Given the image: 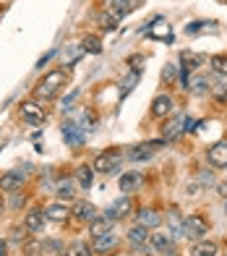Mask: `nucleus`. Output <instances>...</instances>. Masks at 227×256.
Masks as SVG:
<instances>
[{
	"label": "nucleus",
	"mask_w": 227,
	"mask_h": 256,
	"mask_svg": "<svg viewBox=\"0 0 227 256\" xmlns=\"http://www.w3.org/2000/svg\"><path fill=\"white\" fill-rule=\"evenodd\" d=\"M65 78H68V74L63 71V68H55V71L44 74V76L37 81V86H34V97H37V100H52V97L63 89Z\"/></svg>",
	"instance_id": "1"
},
{
	"label": "nucleus",
	"mask_w": 227,
	"mask_h": 256,
	"mask_svg": "<svg viewBox=\"0 0 227 256\" xmlns=\"http://www.w3.org/2000/svg\"><path fill=\"white\" fill-rule=\"evenodd\" d=\"M209 232V222L204 220L201 214H188L183 220V230H180V236L188 238V240H204Z\"/></svg>",
	"instance_id": "2"
},
{
	"label": "nucleus",
	"mask_w": 227,
	"mask_h": 256,
	"mask_svg": "<svg viewBox=\"0 0 227 256\" xmlns=\"http://www.w3.org/2000/svg\"><path fill=\"white\" fill-rule=\"evenodd\" d=\"M120 162H123V152H118V149H110V152L105 154H99L94 160V170L102 172V176H110V172H115L120 168Z\"/></svg>",
	"instance_id": "3"
},
{
	"label": "nucleus",
	"mask_w": 227,
	"mask_h": 256,
	"mask_svg": "<svg viewBox=\"0 0 227 256\" xmlns=\"http://www.w3.org/2000/svg\"><path fill=\"white\" fill-rule=\"evenodd\" d=\"M21 118L29 120V123H42L44 118H47V112H44V108L39 102L29 100V102H21Z\"/></svg>",
	"instance_id": "4"
},
{
	"label": "nucleus",
	"mask_w": 227,
	"mask_h": 256,
	"mask_svg": "<svg viewBox=\"0 0 227 256\" xmlns=\"http://www.w3.org/2000/svg\"><path fill=\"white\" fill-rule=\"evenodd\" d=\"M186 120H188V115H175V118L165 120V126H162V136H165V142H173L175 136L183 134V131H186Z\"/></svg>",
	"instance_id": "5"
},
{
	"label": "nucleus",
	"mask_w": 227,
	"mask_h": 256,
	"mask_svg": "<svg viewBox=\"0 0 227 256\" xmlns=\"http://www.w3.org/2000/svg\"><path fill=\"white\" fill-rule=\"evenodd\" d=\"M149 246H152L157 254H173L175 238L170 236V232H152V236H149Z\"/></svg>",
	"instance_id": "6"
},
{
	"label": "nucleus",
	"mask_w": 227,
	"mask_h": 256,
	"mask_svg": "<svg viewBox=\"0 0 227 256\" xmlns=\"http://www.w3.org/2000/svg\"><path fill=\"white\" fill-rule=\"evenodd\" d=\"M21 186H24V172L21 170H8L0 176V191H8V194H13L18 191Z\"/></svg>",
	"instance_id": "7"
},
{
	"label": "nucleus",
	"mask_w": 227,
	"mask_h": 256,
	"mask_svg": "<svg viewBox=\"0 0 227 256\" xmlns=\"http://www.w3.org/2000/svg\"><path fill=\"white\" fill-rule=\"evenodd\" d=\"M207 157H209V165L212 168H227V142H217L209 152H207Z\"/></svg>",
	"instance_id": "8"
},
{
	"label": "nucleus",
	"mask_w": 227,
	"mask_h": 256,
	"mask_svg": "<svg viewBox=\"0 0 227 256\" xmlns=\"http://www.w3.org/2000/svg\"><path fill=\"white\" fill-rule=\"evenodd\" d=\"M44 222H47V214H44V209H39V206L26 212V217H24V228L29 232H39L44 228Z\"/></svg>",
	"instance_id": "9"
},
{
	"label": "nucleus",
	"mask_w": 227,
	"mask_h": 256,
	"mask_svg": "<svg viewBox=\"0 0 227 256\" xmlns=\"http://www.w3.org/2000/svg\"><path fill=\"white\" fill-rule=\"evenodd\" d=\"M63 138H65V144H71V146H78V144H84V128H78L73 120H65L63 123Z\"/></svg>",
	"instance_id": "10"
},
{
	"label": "nucleus",
	"mask_w": 227,
	"mask_h": 256,
	"mask_svg": "<svg viewBox=\"0 0 227 256\" xmlns=\"http://www.w3.org/2000/svg\"><path fill=\"white\" fill-rule=\"evenodd\" d=\"M141 183H144L141 172H126V176H120V191L128 196V194H133V191H139Z\"/></svg>",
	"instance_id": "11"
},
{
	"label": "nucleus",
	"mask_w": 227,
	"mask_h": 256,
	"mask_svg": "<svg viewBox=\"0 0 227 256\" xmlns=\"http://www.w3.org/2000/svg\"><path fill=\"white\" fill-rule=\"evenodd\" d=\"M170 112H173V97H167V94L154 97V102H152V115L154 118H167Z\"/></svg>",
	"instance_id": "12"
},
{
	"label": "nucleus",
	"mask_w": 227,
	"mask_h": 256,
	"mask_svg": "<svg viewBox=\"0 0 227 256\" xmlns=\"http://www.w3.org/2000/svg\"><path fill=\"white\" fill-rule=\"evenodd\" d=\"M73 217L78 220V222H92V220L97 217V206L92 202H78L73 206Z\"/></svg>",
	"instance_id": "13"
},
{
	"label": "nucleus",
	"mask_w": 227,
	"mask_h": 256,
	"mask_svg": "<svg viewBox=\"0 0 227 256\" xmlns=\"http://www.w3.org/2000/svg\"><path fill=\"white\" fill-rule=\"evenodd\" d=\"M136 220H139V225L141 228H146V230H152V228H157L162 222V217H160V212H154V209H139V214H136Z\"/></svg>",
	"instance_id": "14"
},
{
	"label": "nucleus",
	"mask_w": 227,
	"mask_h": 256,
	"mask_svg": "<svg viewBox=\"0 0 227 256\" xmlns=\"http://www.w3.org/2000/svg\"><path fill=\"white\" fill-rule=\"evenodd\" d=\"M128 212H131V199H128V196H123V199H118L115 204H112V206L107 209V212H105V217H110L112 222H115V220L126 217Z\"/></svg>",
	"instance_id": "15"
},
{
	"label": "nucleus",
	"mask_w": 227,
	"mask_h": 256,
	"mask_svg": "<svg viewBox=\"0 0 227 256\" xmlns=\"http://www.w3.org/2000/svg\"><path fill=\"white\" fill-rule=\"evenodd\" d=\"M92 248H94V251H99V254H110V251H115V248H118V238L112 236V232H105V236L94 238Z\"/></svg>",
	"instance_id": "16"
},
{
	"label": "nucleus",
	"mask_w": 227,
	"mask_h": 256,
	"mask_svg": "<svg viewBox=\"0 0 227 256\" xmlns=\"http://www.w3.org/2000/svg\"><path fill=\"white\" fill-rule=\"evenodd\" d=\"M44 214H47V220H52V222H65L68 214H71V209H68L63 202H55V204H50L47 209H44Z\"/></svg>",
	"instance_id": "17"
},
{
	"label": "nucleus",
	"mask_w": 227,
	"mask_h": 256,
	"mask_svg": "<svg viewBox=\"0 0 227 256\" xmlns=\"http://www.w3.org/2000/svg\"><path fill=\"white\" fill-rule=\"evenodd\" d=\"M162 144H165V138H160V142H149V144H141V146H136L128 157H131V160H146V157H152Z\"/></svg>",
	"instance_id": "18"
},
{
	"label": "nucleus",
	"mask_w": 227,
	"mask_h": 256,
	"mask_svg": "<svg viewBox=\"0 0 227 256\" xmlns=\"http://www.w3.org/2000/svg\"><path fill=\"white\" fill-rule=\"evenodd\" d=\"M112 230V220L110 217H94L92 222H89V232H92V238H99V236H105V232Z\"/></svg>",
	"instance_id": "19"
},
{
	"label": "nucleus",
	"mask_w": 227,
	"mask_h": 256,
	"mask_svg": "<svg viewBox=\"0 0 227 256\" xmlns=\"http://www.w3.org/2000/svg\"><path fill=\"white\" fill-rule=\"evenodd\" d=\"M144 34H149V37H157V40H173V32H170V24H165L162 18H157L149 29H144Z\"/></svg>",
	"instance_id": "20"
},
{
	"label": "nucleus",
	"mask_w": 227,
	"mask_h": 256,
	"mask_svg": "<svg viewBox=\"0 0 227 256\" xmlns=\"http://www.w3.org/2000/svg\"><path fill=\"white\" fill-rule=\"evenodd\" d=\"M55 194L60 196V202H68L76 196V180L73 178H63L58 186H55Z\"/></svg>",
	"instance_id": "21"
},
{
	"label": "nucleus",
	"mask_w": 227,
	"mask_h": 256,
	"mask_svg": "<svg viewBox=\"0 0 227 256\" xmlns=\"http://www.w3.org/2000/svg\"><path fill=\"white\" fill-rule=\"evenodd\" d=\"M149 236L152 232L146 230V228H141V225H136V228H131V232H128V240L133 243V246H146V240H149Z\"/></svg>",
	"instance_id": "22"
},
{
	"label": "nucleus",
	"mask_w": 227,
	"mask_h": 256,
	"mask_svg": "<svg viewBox=\"0 0 227 256\" xmlns=\"http://www.w3.org/2000/svg\"><path fill=\"white\" fill-rule=\"evenodd\" d=\"M92 176H94V168L78 165V168H76V186H81V188H89V186H92Z\"/></svg>",
	"instance_id": "23"
},
{
	"label": "nucleus",
	"mask_w": 227,
	"mask_h": 256,
	"mask_svg": "<svg viewBox=\"0 0 227 256\" xmlns=\"http://www.w3.org/2000/svg\"><path fill=\"white\" fill-rule=\"evenodd\" d=\"M167 220H170V230H173L170 236L178 238V236H180V230H183V217L178 214V209H170V212H167Z\"/></svg>",
	"instance_id": "24"
},
{
	"label": "nucleus",
	"mask_w": 227,
	"mask_h": 256,
	"mask_svg": "<svg viewBox=\"0 0 227 256\" xmlns=\"http://www.w3.org/2000/svg\"><path fill=\"white\" fill-rule=\"evenodd\" d=\"M65 256H92V246H89V243H84V240H76V243H71V246H68Z\"/></svg>",
	"instance_id": "25"
},
{
	"label": "nucleus",
	"mask_w": 227,
	"mask_h": 256,
	"mask_svg": "<svg viewBox=\"0 0 227 256\" xmlns=\"http://www.w3.org/2000/svg\"><path fill=\"white\" fill-rule=\"evenodd\" d=\"M201 32H217L214 21H196V24H186V34H201Z\"/></svg>",
	"instance_id": "26"
},
{
	"label": "nucleus",
	"mask_w": 227,
	"mask_h": 256,
	"mask_svg": "<svg viewBox=\"0 0 227 256\" xmlns=\"http://www.w3.org/2000/svg\"><path fill=\"white\" fill-rule=\"evenodd\" d=\"M194 256H217V243L199 240V246L194 248Z\"/></svg>",
	"instance_id": "27"
},
{
	"label": "nucleus",
	"mask_w": 227,
	"mask_h": 256,
	"mask_svg": "<svg viewBox=\"0 0 227 256\" xmlns=\"http://www.w3.org/2000/svg\"><path fill=\"white\" fill-rule=\"evenodd\" d=\"M212 94L217 97L220 102H227V76H220L217 84L212 86Z\"/></svg>",
	"instance_id": "28"
},
{
	"label": "nucleus",
	"mask_w": 227,
	"mask_h": 256,
	"mask_svg": "<svg viewBox=\"0 0 227 256\" xmlns=\"http://www.w3.org/2000/svg\"><path fill=\"white\" fill-rule=\"evenodd\" d=\"M84 52H92V55H99L102 52V42H99V37H92V34H89V37H84Z\"/></svg>",
	"instance_id": "29"
},
{
	"label": "nucleus",
	"mask_w": 227,
	"mask_h": 256,
	"mask_svg": "<svg viewBox=\"0 0 227 256\" xmlns=\"http://www.w3.org/2000/svg\"><path fill=\"white\" fill-rule=\"evenodd\" d=\"M180 60H183V71L188 74V71H194V68L201 63V58L199 55H191V52H183V55H180Z\"/></svg>",
	"instance_id": "30"
},
{
	"label": "nucleus",
	"mask_w": 227,
	"mask_h": 256,
	"mask_svg": "<svg viewBox=\"0 0 227 256\" xmlns=\"http://www.w3.org/2000/svg\"><path fill=\"white\" fill-rule=\"evenodd\" d=\"M136 81H139V71H131V76H128L126 81H123V86H120V94H123V97H126L128 92L136 86Z\"/></svg>",
	"instance_id": "31"
},
{
	"label": "nucleus",
	"mask_w": 227,
	"mask_h": 256,
	"mask_svg": "<svg viewBox=\"0 0 227 256\" xmlns=\"http://www.w3.org/2000/svg\"><path fill=\"white\" fill-rule=\"evenodd\" d=\"M175 76H178V66L167 63V66H165V71H162V78L167 81V84H173V81H175Z\"/></svg>",
	"instance_id": "32"
},
{
	"label": "nucleus",
	"mask_w": 227,
	"mask_h": 256,
	"mask_svg": "<svg viewBox=\"0 0 227 256\" xmlns=\"http://www.w3.org/2000/svg\"><path fill=\"white\" fill-rule=\"evenodd\" d=\"M24 254L26 256H42V243H26Z\"/></svg>",
	"instance_id": "33"
},
{
	"label": "nucleus",
	"mask_w": 227,
	"mask_h": 256,
	"mask_svg": "<svg viewBox=\"0 0 227 256\" xmlns=\"http://www.w3.org/2000/svg\"><path fill=\"white\" fill-rule=\"evenodd\" d=\"M188 86L194 89L196 94H204V92H207V78H204V76H199V78L194 81V84H188Z\"/></svg>",
	"instance_id": "34"
},
{
	"label": "nucleus",
	"mask_w": 227,
	"mask_h": 256,
	"mask_svg": "<svg viewBox=\"0 0 227 256\" xmlns=\"http://www.w3.org/2000/svg\"><path fill=\"white\" fill-rule=\"evenodd\" d=\"M102 26H105L107 32H112V29H115V26H118V21H115V18H112V16H105V18H102Z\"/></svg>",
	"instance_id": "35"
},
{
	"label": "nucleus",
	"mask_w": 227,
	"mask_h": 256,
	"mask_svg": "<svg viewBox=\"0 0 227 256\" xmlns=\"http://www.w3.org/2000/svg\"><path fill=\"white\" fill-rule=\"evenodd\" d=\"M76 94H78V92H76V89H73V92H71V94H68V97H65V100H63V110H71V102H73V100H76Z\"/></svg>",
	"instance_id": "36"
},
{
	"label": "nucleus",
	"mask_w": 227,
	"mask_h": 256,
	"mask_svg": "<svg viewBox=\"0 0 227 256\" xmlns=\"http://www.w3.org/2000/svg\"><path fill=\"white\" fill-rule=\"evenodd\" d=\"M199 180H201L204 186H212V183H214V176H212V172H201Z\"/></svg>",
	"instance_id": "37"
},
{
	"label": "nucleus",
	"mask_w": 227,
	"mask_h": 256,
	"mask_svg": "<svg viewBox=\"0 0 227 256\" xmlns=\"http://www.w3.org/2000/svg\"><path fill=\"white\" fill-rule=\"evenodd\" d=\"M52 55H55V50H52V52H47V55H44V58H39V63H37V68H42V66H47V63L52 60Z\"/></svg>",
	"instance_id": "38"
},
{
	"label": "nucleus",
	"mask_w": 227,
	"mask_h": 256,
	"mask_svg": "<svg viewBox=\"0 0 227 256\" xmlns=\"http://www.w3.org/2000/svg\"><path fill=\"white\" fill-rule=\"evenodd\" d=\"M141 60H144V58H141V55H133V58H131V60H128V63L133 66V71H139V68H141L139 63H141Z\"/></svg>",
	"instance_id": "39"
},
{
	"label": "nucleus",
	"mask_w": 227,
	"mask_h": 256,
	"mask_svg": "<svg viewBox=\"0 0 227 256\" xmlns=\"http://www.w3.org/2000/svg\"><path fill=\"white\" fill-rule=\"evenodd\" d=\"M220 196H225V199H227V183H220Z\"/></svg>",
	"instance_id": "40"
},
{
	"label": "nucleus",
	"mask_w": 227,
	"mask_h": 256,
	"mask_svg": "<svg viewBox=\"0 0 227 256\" xmlns=\"http://www.w3.org/2000/svg\"><path fill=\"white\" fill-rule=\"evenodd\" d=\"M0 256H8L5 254V243H0Z\"/></svg>",
	"instance_id": "41"
},
{
	"label": "nucleus",
	"mask_w": 227,
	"mask_h": 256,
	"mask_svg": "<svg viewBox=\"0 0 227 256\" xmlns=\"http://www.w3.org/2000/svg\"><path fill=\"white\" fill-rule=\"evenodd\" d=\"M3 209H5V204H3V199H0V214H3Z\"/></svg>",
	"instance_id": "42"
},
{
	"label": "nucleus",
	"mask_w": 227,
	"mask_h": 256,
	"mask_svg": "<svg viewBox=\"0 0 227 256\" xmlns=\"http://www.w3.org/2000/svg\"><path fill=\"white\" fill-rule=\"evenodd\" d=\"M225 214H227V199H225Z\"/></svg>",
	"instance_id": "43"
}]
</instances>
